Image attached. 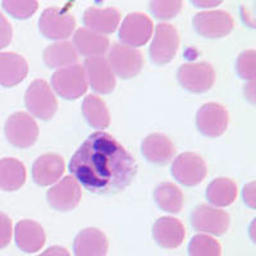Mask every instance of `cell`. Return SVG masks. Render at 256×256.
Here are the masks:
<instances>
[{"instance_id":"34","label":"cell","mask_w":256,"mask_h":256,"mask_svg":"<svg viewBox=\"0 0 256 256\" xmlns=\"http://www.w3.org/2000/svg\"><path fill=\"white\" fill-rule=\"evenodd\" d=\"M12 35L13 30L10 24L8 22L6 17L3 16V13L0 12V49L8 46L12 41Z\"/></svg>"},{"instance_id":"11","label":"cell","mask_w":256,"mask_h":256,"mask_svg":"<svg viewBox=\"0 0 256 256\" xmlns=\"http://www.w3.org/2000/svg\"><path fill=\"white\" fill-rule=\"evenodd\" d=\"M230 123L227 109L218 102H208L196 114V126L201 134L216 138L226 132Z\"/></svg>"},{"instance_id":"9","label":"cell","mask_w":256,"mask_h":256,"mask_svg":"<svg viewBox=\"0 0 256 256\" xmlns=\"http://www.w3.org/2000/svg\"><path fill=\"white\" fill-rule=\"evenodd\" d=\"M170 173L180 184L187 187L198 186L206 177L208 169L204 159L195 152L178 155L172 163Z\"/></svg>"},{"instance_id":"36","label":"cell","mask_w":256,"mask_h":256,"mask_svg":"<svg viewBox=\"0 0 256 256\" xmlns=\"http://www.w3.org/2000/svg\"><path fill=\"white\" fill-rule=\"evenodd\" d=\"M38 256H70V252L67 251V248H62V246H52L48 250H45L44 252L40 254Z\"/></svg>"},{"instance_id":"13","label":"cell","mask_w":256,"mask_h":256,"mask_svg":"<svg viewBox=\"0 0 256 256\" xmlns=\"http://www.w3.org/2000/svg\"><path fill=\"white\" fill-rule=\"evenodd\" d=\"M230 216L227 212L209 205H200L191 214V224L198 232L212 236H222L230 228Z\"/></svg>"},{"instance_id":"24","label":"cell","mask_w":256,"mask_h":256,"mask_svg":"<svg viewBox=\"0 0 256 256\" xmlns=\"http://www.w3.org/2000/svg\"><path fill=\"white\" fill-rule=\"evenodd\" d=\"M26 182L24 164L14 158L0 159V190L17 191Z\"/></svg>"},{"instance_id":"16","label":"cell","mask_w":256,"mask_h":256,"mask_svg":"<svg viewBox=\"0 0 256 256\" xmlns=\"http://www.w3.org/2000/svg\"><path fill=\"white\" fill-rule=\"evenodd\" d=\"M66 169V164L60 155L54 152L41 155L34 162L32 166V178L36 184L41 187L56 184L62 177Z\"/></svg>"},{"instance_id":"22","label":"cell","mask_w":256,"mask_h":256,"mask_svg":"<svg viewBox=\"0 0 256 256\" xmlns=\"http://www.w3.org/2000/svg\"><path fill=\"white\" fill-rule=\"evenodd\" d=\"M28 73V64L24 56L16 52H0V84L14 88Z\"/></svg>"},{"instance_id":"38","label":"cell","mask_w":256,"mask_h":256,"mask_svg":"<svg viewBox=\"0 0 256 256\" xmlns=\"http://www.w3.org/2000/svg\"><path fill=\"white\" fill-rule=\"evenodd\" d=\"M220 3V0H216V2H200V0H194V2H192L194 6H200V8H210V6H219Z\"/></svg>"},{"instance_id":"4","label":"cell","mask_w":256,"mask_h":256,"mask_svg":"<svg viewBox=\"0 0 256 256\" xmlns=\"http://www.w3.org/2000/svg\"><path fill=\"white\" fill-rule=\"evenodd\" d=\"M177 80L184 90L192 94H202L212 88L216 82V70L212 64L184 63L177 72Z\"/></svg>"},{"instance_id":"20","label":"cell","mask_w":256,"mask_h":256,"mask_svg":"<svg viewBox=\"0 0 256 256\" xmlns=\"http://www.w3.org/2000/svg\"><path fill=\"white\" fill-rule=\"evenodd\" d=\"M120 22V13L116 8H95L90 6L84 13L86 28L99 35L113 34Z\"/></svg>"},{"instance_id":"15","label":"cell","mask_w":256,"mask_h":256,"mask_svg":"<svg viewBox=\"0 0 256 256\" xmlns=\"http://www.w3.org/2000/svg\"><path fill=\"white\" fill-rule=\"evenodd\" d=\"M84 74L88 84L99 94H110L116 88V74L108 60L102 56H92L84 60Z\"/></svg>"},{"instance_id":"25","label":"cell","mask_w":256,"mask_h":256,"mask_svg":"<svg viewBox=\"0 0 256 256\" xmlns=\"http://www.w3.org/2000/svg\"><path fill=\"white\" fill-rule=\"evenodd\" d=\"M77 59L78 52L72 42L68 41H58L44 50V63L49 68L68 67L76 63Z\"/></svg>"},{"instance_id":"14","label":"cell","mask_w":256,"mask_h":256,"mask_svg":"<svg viewBox=\"0 0 256 256\" xmlns=\"http://www.w3.org/2000/svg\"><path fill=\"white\" fill-rule=\"evenodd\" d=\"M46 198L52 209L58 212H70L80 204L81 187L74 178L67 176L48 191Z\"/></svg>"},{"instance_id":"12","label":"cell","mask_w":256,"mask_h":256,"mask_svg":"<svg viewBox=\"0 0 256 256\" xmlns=\"http://www.w3.org/2000/svg\"><path fill=\"white\" fill-rule=\"evenodd\" d=\"M152 20L142 13H130L123 20L120 30V40L130 48L142 46L152 35Z\"/></svg>"},{"instance_id":"7","label":"cell","mask_w":256,"mask_h":256,"mask_svg":"<svg viewBox=\"0 0 256 256\" xmlns=\"http://www.w3.org/2000/svg\"><path fill=\"white\" fill-rule=\"evenodd\" d=\"M180 46V36L173 24H159L150 46V59L156 66H164L174 59Z\"/></svg>"},{"instance_id":"35","label":"cell","mask_w":256,"mask_h":256,"mask_svg":"<svg viewBox=\"0 0 256 256\" xmlns=\"http://www.w3.org/2000/svg\"><path fill=\"white\" fill-rule=\"evenodd\" d=\"M244 200L248 206L255 209V182L246 184L244 188Z\"/></svg>"},{"instance_id":"10","label":"cell","mask_w":256,"mask_h":256,"mask_svg":"<svg viewBox=\"0 0 256 256\" xmlns=\"http://www.w3.org/2000/svg\"><path fill=\"white\" fill-rule=\"evenodd\" d=\"M194 28L198 35L206 38H220L233 31L234 22L230 13L224 10L201 12L192 20Z\"/></svg>"},{"instance_id":"19","label":"cell","mask_w":256,"mask_h":256,"mask_svg":"<svg viewBox=\"0 0 256 256\" xmlns=\"http://www.w3.org/2000/svg\"><path fill=\"white\" fill-rule=\"evenodd\" d=\"M141 152L148 162L156 166H163L173 159L176 148L174 144L166 134H152L144 138Z\"/></svg>"},{"instance_id":"30","label":"cell","mask_w":256,"mask_h":256,"mask_svg":"<svg viewBox=\"0 0 256 256\" xmlns=\"http://www.w3.org/2000/svg\"><path fill=\"white\" fill-rule=\"evenodd\" d=\"M2 4L4 10L17 20L30 18L38 8V3L34 0H4Z\"/></svg>"},{"instance_id":"5","label":"cell","mask_w":256,"mask_h":256,"mask_svg":"<svg viewBox=\"0 0 256 256\" xmlns=\"http://www.w3.org/2000/svg\"><path fill=\"white\" fill-rule=\"evenodd\" d=\"M6 140L18 148H27L36 142L38 126L30 114L17 112L9 116L4 127Z\"/></svg>"},{"instance_id":"8","label":"cell","mask_w":256,"mask_h":256,"mask_svg":"<svg viewBox=\"0 0 256 256\" xmlns=\"http://www.w3.org/2000/svg\"><path fill=\"white\" fill-rule=\"evenodd\" d=\"M76 27V20L70 13L64 9L52 6L45 9L40 20L38 30L46 38L52 40H64L72 35Z\"/></svg>"},{"instance_id":"6","label":"cell","mask_w":256,"mask_h":256,"mask_svg":"<svg viewBox=\"0 0 256 256\" xmlns=\"http://www.w3.org/2000/svg\"><path fill=\"white\" fill-rule=\"evenodd\" d=\"M108 63L116 76L122 80H130L141 72L144 56L140 50L123 44H114L109 50Z\"/></svg>"},{"instance_id":"29","label":"cell","mask_w":256,"mask_h":256,"mask_svg":"<svg viewBox=\"0 0 256 256\" xmlns=\"http://www.w3.org/2000/svg\"><path fill=\"white\" fill-rule=\"evenodd\" d=\"M220 244L208 234H196L188 244L190 256H220Z\"/></svg>"},{"instance_id":"18","label":"cell","mask_w":256,"mask_h":256,"mask_svg":"<svg viewBox=\"0 0 256 256\" xmlns=\"http://www.w3.org/2000/svg\"><path fill=\"white\" fill-rule=\"evenodd\" d=\"M108 248V238L98 228H84L73 242V252L76 256H106Z\"/></svg>"},{"instance_id":"33","label":"cell","mask_w":256,"mask_h":256,"mask_svg":"<svg viewBox=\"0 0 256 256\" xmlns=\"http://www.w3.org/2000/svg\"><path fill=\"white\" fill-rule=\"evenodd\" d=\"M12 220L6 214L0 212V250L6 248L12 240Z\"/></svg>"},{"instance_id":"23","label":"cell","mask_w":256,"mask_h":256,"mask_svg":"<svg viewBox=\"0 0 256 256\" xmlns=\"http://www.w3.org/2000/svg\"><path fill=\"white\" fill-rule=\"evenodd\" d=\"M73 46L84 56H102L108 50L109 40L106 36L99 35L84 27L77 30L73 36Z\"/></svg>"},{"instance_id":"31","label":"cell","mask_w":256,"mask_h":256,"mask_svg":"<svg viewBox=\"0 0 256 256\" xmlns=\"http://www.w3.org/2000/svg\"><path fill=\"white\" fill-rule=\"evenodd\" d=\"M182 6L180 0H155L150 3V10L158 20H172L180 14Z\"/></svg>"},{"instance_id":"21","label":"cell","mask_w":256,"mask_h":256,"mask_svg":"<svg viewBox=\"0 0 256 256\" xmlns=\"http://www.w3.org/2000/svg\"><path fill=\"white\" fill-rule=\"evenodd\" d=\"M14 238L18 248L28 254L41 250L46 241L44 228L38 222L30 219L18 222L14 230Z\"/></svg>"},{"instance_id":"17","label":"cell","mask_w":256,"mask_h":256,"mask_svg":"<svg viewBox=\"0 0 256 256\" xmlns=\"http://www.w3.org/2000/svg\"><path fill=\"white\" fill-rule=\"evenodd\" d=\"M152 236L163 248H177L184 241L186 230L182 222L172 216H163L155 222Z\"/></svg>"},{"instance_id":"3","label":"cell","mask_w":256,"mask_h":256,"mask_svg":"<svg viewBox=\"0 0 256 256\" xmlns=\"http://www.w3.org/2000/svg\"><path fill=\"white\" fill-rule=\"evenodd\" d=\"M52 88L67 100H76L88 91V80L81 64L60 68L52 76Z\"/></svg>"},{"instance_id":"2","label":"cell","mask_w":256,"mask_h":256,"mask_svg":"<svg viewBox=\"0 0 256 256\" xmlns=\"http://www.w3.org/2000/svg\"><path fill=\"white\" fill-rule=\"evenodd\" d=\"M24 102L32 116L41 120H52L58 109L54 92L45 80H35L28 86L24 95Z\"/></svg>"},{"instance_id":"37","label":"cell","mask_w":256,"mask_h":256,"mask_svg":"<svg viewBox=\"0 0 256 256\" xmlns=\"http://www.w3.org/2000/svg\"><path fill=\"white\" fill-rule=\"evenodd\" d=\"M244 95H246V98H248V100H250V102H252L254 104V98H255V81L254 82H248V86H244Z\"/></svg>"},{"instance_id":"26","label":"cell","mask_w":256,"mask_h":256,"mask_svg":"<svg viewBox=\"0 0 256 256\" xmlns=\"http://www.w3.org/2000/svg\"><path fill=\"white\" fill-rule=\"evenodd\" d=\"M82 114L88 124L94 128L104 130L110 124L108 106L98 95H88L82 102Z\"/></svg>"},{"instance_id":"32","label":"cell","mask_w":256,"mask_h":256,"mask_svg":"<svg viewBox=\"0 0 256 256\" xmlns=\"http://www.w3.org/2000/svg\"><path fill=\"white\" fill-rule=\"evenodd\" d=\"M255 50H246L237 58L236 70L242 80L248 82L255 81Z\"/></svg>"},{"instance_id":"1","label":"cell","mask_w":256,"mask_h":256,"mask_svg":"<svg viewBox=\"0 0 256 256\" xmlns=\"http://www.w3.org/2000/svg\"><path fill=\"white\" fill-rule=\"evenodd\" d=\"M73 178L96 195H114L134 182V158L106 132H95L84 140L70 162Z\"/></svg>"},{"instance_id":"27","label":"cell","mask_w":256,"mask_h":256,"mask_svg":"<svg viewBox=\"0 0 256 256\" xmlns=\"http://www.w3.org/2000/svg\"><path fill=\"white\" fill-rule=\"evenodd\" d=\"M237 184L230 178H216L206 188V198L214 206H228L236 200Z\"/></svg>"},{"instance_id":"28","label":"cell","mask_w":256,"mask_h":256,"mask_svg":"<svg viewBox=\"0 0 256 256\" xmlns=\"http://www.w3.org/2000/svg\"><path fill=\"white\" fill-rule=\"evenodd\" d=\"M154 200L160 209L168 212H180L184 202V194L180 187L170 182L158 184L154 190Z\"/></svg>"}]
</instances>
